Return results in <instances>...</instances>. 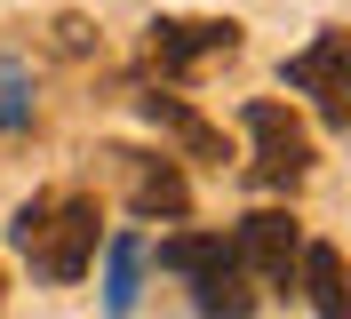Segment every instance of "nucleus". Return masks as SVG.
Listing matches in <instances>:
<instances>
[{
	"mask_svg": "<svg viewBox=\"0 0 351 319\" xmlns=\"http://www.w3.org/2000/svg\"><path fill=\"white\" fill-rule=\"evenodd\" d=\"M8 248L40 279H80L96 263V200L88 191H32L8 215Z\"/></svg>",
	"mask_w": 351,
	"mask_h": 319,
	"instance_id": "f257e3e1",
	"label": "nucleus"
},
{
	"mask_svg": "<svg viewBox=\"0 0 351 319\" xmlns=\"http://www.w3.org/2000/svg\"><path fill=\"white\" fill-rule=\"evenodd\" d=\"M247 120V144H256V184H271V191H295L311 176V136H304V120L295 112H280V104H247L240 112Z\"/></svg>",
	"mask_w": 351,
	"mask_h": 319,
	"instance_id": "f03ea898",
	"label": "nucleus"
},
{
	"mask_svg": "<svg viewBox=\"0 0 351 319\" xmlns=\"http://www.w3.org/2000/svg\"><path fill=\"white\" fill-rule=\"evenodd\" d=\"M287 88L319 96L328 128H351V32H319L304 56H287Z\"/></svg>",
	"mask_w": 351,
	"mask_h": 319,
	"instance_id": "7ed1b4c3",
	"label": "nucleus"
},
{
	"mask_svg": "<svg viewBox=\"0 0 351 319\" xmlns=\"http://www.w3.org/2000/svg\"><path fill=\"white\" fill-rule=\"evenodd\" d=\"M232 255H240V272H247V279H263V287H287V279H295V255H304V232H295V215L256 208L240 232H232Z\"/></svg>",
	"mask_w": 351,
	"mask_h": 319,
	"instance_id": "20e7f679",
	"label": "nucleus"
},
{
	"mask_svg": "<svg viewBox=\"0 0 351 319\" xmlns=\"http://www.w3.org/2000/svg\"><path fill=\"white\" fill-rule=\"evenodd\" d=\"M240 48V24H223V16H160L152 24V64L160 72H199V64H216Z\"/></svg>",
	"mask_w": 351,
	"mask_h": 319,
	"instance_id": "39448f33",
	"label": "nucleus"
},
{
	"mask_svg": "<svg viewBox=\"0 0 351 319\" xmlns=\"http://www.w3.org/2000/svg\"><path fill=\"white\" fill-rule=\"evenodd\" d=\"M112 168H120V184H128V208L136 215H192V184L168 168V160H144V152H104Z\"/></svg>",
	"mask_w": 351,
	"mask_h": 319,
	"instance_id": "423d86ee",
	"label": "nucleus"
},
{
	"mask_svg": "<svg viewBox=\"0 0 351 319\" xmlns=\"http://www.w3.org/2000/svg\"><path fill=\"white\" fill-rule=\"evenodd\" d=\"M184 279H192V303H199L208 319H247V311H256V279L240 272V255H232V239H223V248L208 255L199 272H184Z\"/></svg>",
	"mask_w": 351,
	"mask_h": 319,
	"instance_id": "0eeeda50",
	"label": "nucleus"
},
{
	"mask_svg": "<svg viewBox=\"0 0 351 319\" xmlns=\"http://www.w3.org/2000/svg\"><path fill=\"white\" fill-rule=\"evenodd\" d=\"M295 279H304V296L319 319H351V296H343V255L328 248V239H304V255H295Z\"/></svg>",
	"mask_w": 351,
	"mask_h": 319,
	"instance_id": "6e6552de",
	"label": "nucleus"
},
{
	"mask_svg": "<svg viewBox=\"0 0 351 319\" xmlns=\"http://www.w3.org/2000/svg\"><path fill=\"white\" fill-rule=\"evenodd\" d=\"M144 263H152L144 239H136V232H112V248H104V311L112 319L136 311V296H144Z\"/></svg>",
	"mask_w": 351,
	"mask_h": 319,
	"instance_id": "1a4fd4ad",
	"label": "nucleus"
},
{
	"mask_svg": "<svg viewBox=\"0 0 351 319\" xmlns=\"http://www.w3.org/2000/svg\"><path fill=\"white\" fill-rule=\"evenodd\" d=\"M144 120H152V128H168V136H176L184 152H192V160H223V136H216L208 120H199V112H184L176 96H160V88L144 96Z\"/></svg>",
	"mask_w": 351,
	"mask_h": 319,
	"instance_id": "9d476101",
	"label": "nucleus"
},
{
	"mask_svg": "<svg viewBox=\"0 0 351 319\" xmlns=\"http://www.w3.org/2000/svg\"><path fill=\"white\" fill-rule=\"evenodd\" d=\"M216 248H223V232H176V239H160V263L168 272H199Z\"/></svg>",
	"mask_w": 351,
	"mask_h": 319,
	"instance_id": "9b49d317",
	"label": "nucleus"
},
{
	"mask_svg": "<svg viewBox=\"0 0 351 319\" xmlns=\"http://www.w3.org/2000/svg\"><path fill=\"white\" fill-rule=\"evenodd\" d=\"M32 120V96H24V72L16 64H0V128H24Z\"/></svg>",
	"mask_w": 351,
	"mask_h": 319,
	"instance_id": "f8f14e48",
	"label": "nucleus"
},
{
	"mask_svg": "<svg viewBox=\"0 0 351 319\" xmlns=\"http://www.w3.org/2000/svg\"><path fill=\"white\" fill-rule=\"evenodd\" d=\"M48 48H56V56H88V48H96V24L88 16H56V40Z\"/></svg>",
	"mask_w": 351,
	"mask_h": 319,
	"instance_id": "ddd939ff",
	"label": "nucleus"
},
{
	"mask_svg": "<svg viewBox=\"0 0 351 319\" xmlns=\"http://www.w3.org/2000/svg\"><path fill=\"white\" fill-rule=\"evenodd\" d=\"M0 303H8V279H0Z\"/></svg>",
	"mask_w": 351,
	"mask_h": 319,
	"instance_id": "4468645a",
	"label": "nucleus"
}]
</instances>
